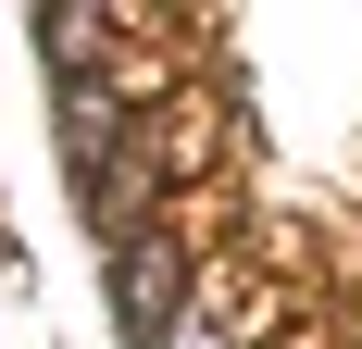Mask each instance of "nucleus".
<instances>
[{"label": "nucleus", "mask_w": 362, "mask_h": 349, "mask_svg": "<svg viewBox=\"0 0 362 349\" xmlns=\"http://www.w3.org/2000/svg\"><path fill=\"white\" fill-rule=\"evenodd\" d=\"M112 300H125V337H138V349H175V300H187L175 225H138V237L112 249Z\"/></svg>", "instance_id": "f257e3e1"}]
</instances>
